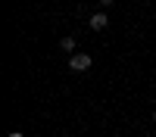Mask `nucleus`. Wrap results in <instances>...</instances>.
Masks as SVG:
<instances>
[{"instance_id":"nucleus-4","label":"nucleus","mask_w":156,"mask_h":137,"mask_svg":"<svg viewBox=\"0 0 156 137\" xmlns=\"http://www.w3.org/2000/svg\"><path fill=\"white\" fill-rule=\"evenodd\" d=\"M6 137H25V134H22V131H12V134H6Z\"/></svg>"},{"instance_id":"nucleus-3","label":"nucleus","mask_w":156,"mask_h":137,"mask_svg":"<svg viewBox=\"0 0 156 137\" xmlns=\"http://www.w3.org/2000/svg\"><path fill=\"white\" fill-rule=\"evenodd\" d=\"M75 47H78L75 37H62V41H59V50H62V53H69V56L75 53Z\"/></svg>"},{"instance_id":"nucleus-2","label":"nucleus","mask_w":156,"mask_h":137,"mask_svg":"<svg viewBox=\"0 0 156 137\" xmlns=\"http://www.w3.org/2000/svg\"><path fill=\"white\" fill-rule=\"evenodd\" d=\"M87 25H90V31H103L109 25V16H106V12H94V16L87 19Z\"/></svg>"},{"instance_id":"nucleus-7","label":"nucleus","mask_w":156,"mask_h":137,"mask_svg":"<svg viewBox=\"0 0 156 137\" xmlns=\"http://www.w3.org/2000/svg\"><path fill=\"white\" fill-rule=\"evenodd\" d=\"M153 137H156V134H153Z\"/></svg>"},{"instance_id":"nucleus-6","label":"nucleus","mask_w":156,"mask_h":137,"mask_svg":"<svg viewBox=\"0 0 156 137\" xmlns=\"http://www.w3.org/2000/svg\"><path fill=\"white\" fill-rule=\"evenodd\" d=\"M153 122H156V109H153Z\"/></svg>"},{"instance_id":"nucleus-1","label":"nucleus","mask_w":156,"mask_h":137,"mask_svg":"<svg viewBox=\"0 0 156 137\" xmlns=\"http://www.w3.org/2000/svg\"><path fill=\"white\" fill-rule=\"evenodd\" d=\"M90 66H94V56H90V53H72L69 56V72H75V75L87 72Z\"/></svg>"},{"instance_id":"nucleus-5","label":"nucleus","mask_w":156,"mask_h":137,"mask_svg":"<svg viewBox=\"0 0 156 137\" xmlns=\"http://www.w3.org/2000/svg\"><path fill=\"white\" fill-rule=\"evenodd\" d=\"M100 3H103V6H112V3H115V0H100Z\"/></svg>"}]
</instances>
